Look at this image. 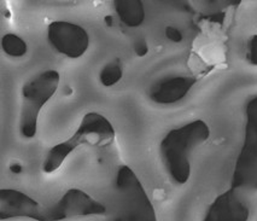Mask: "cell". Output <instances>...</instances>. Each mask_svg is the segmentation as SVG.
<instances>
[{
  "label": "cell",
  "mask_w": 257,
  "mask_h": 221,
  "mask_svg": "<svg viewBox=\"0 0 257 221\" xmlns=\"http://www.w3.org/2000/svg\"><path fill=\"white\" fill-rule=\"evenodd\" d=\"M250 208L239 195V190L229 187L209 205L203 221H249Z\"/></svg>",
  "instance_id": "cell-8"
},
{
  "label": "cell",
  "mask_w": 257,
  "mask_h": 221,
  "mask_svg": "<svg viewBox=\"0 0 257 221\" xmlns=\"http://www.w3.org/2000/svg\"><path fill=\"white\" fill-rule=\"evenodd\" d=\"M47 40L57 52L65 57L77 59L89 47L88 32L70 21H53L47 27Z\"/></svg>",
  "instance_id": "cell-6"
},
{
  "label": "cell",
  "mask_w": 257,
  "mask_h": 221,
  "mask_svg": "<svg viewBox=\"0 0 257 221\" xmlns=\"http://www.w3.org/2000/svg\"><path fill=\"white\" fill-rule=\"evenodd\" d=\"M197 83L193 76H174L155 83L149 97L157 104H174L184 99Z\"/></svg>",
  "instance_id": "cell-9"
},
{
  "label": "cell",
  "mask_w": 257,
  "mask_h": 221,
  "mask_svg": "<svg viewBox=\"0 0 257 221\" xmlns=\"http://www.w3.org/2000/svg\"><path fill=\"white\" fill-rule=\"evenodd\" d=\"M210 137V127L197 119L184 126L170 130L160 144L163 164L174 183L184 185L191 177V152Z\"/></svg>",
  "instance_id": "cell-1"
},
{
  "label": "cell",
  "mask_w": 257,
  "mask_h": 221,
  "mask_svg": "<svg viewBox=\"0 0 257 221\" xmlns=\"http://www.w3.org/2000/svg\"><path fill=\"white\" fill-rule=\"evenodd\" d=\"M10 172L15 173V174H20L22 172V166L20 163H14L10 166Z\"/></svg>",
  "instance_id": "cell-16"
},
{
  "label": "cell",
  "mask_w": 257,
  "mask_h": 221,
  "mask_svg": "<svg viewBox=\"0 0 257 221\" xmlns=\"http://www.w3.org/2000/svg\"><path fill=\"white\" fill-rule=\"evenodd\" d=\"M2 49L10 57H23L28 52V45L20 35L8 33L2 38Z\"/></svg>",
  "instance_id": "cell-11"
},
{
  "label": "cell",
  "mask_w": 257,
  "mask_h": 221,
  "mask_svg": "<svg viewBox=\"0 0 257 221\" xmlns=\"http://www.w3.org/2000/svg\"><path fill=\"white\" fill-rule=\"evenodd\" d=\"M246 59L250 64L257 67V34L252 35L249 41V49H247Z\"/></svg>",
  "instance_id": "cell-13"
},
{
  "label": "cell",
  "mask_w": 257,
  "mask_h": 221,
  "mask_svg": "<svg viewBox=\"0 0 257 221\" xmlns=\"http://www.w3.org/2000/svg\"><path fill=\"white\" fill-rule=\"evenodd\" d=\"M105 22L107 23V26H111L112 25V17L111 16H106L105 17Z\"/></svg>",
  "instance_id": "cell-17"
},
{
  "label": "cell",
  "mask_w": 257,
  "mask_h": 221,
  "mask_svg": "<svg viewBox=\"0 0 257 221\" xmlns=\"http://www.w3.org/2000/svg\"><path fill=\"white\" fill-rule=\"evenodd\" d=\"M115 186L122 208L121 221H157V214L144 185L131 167H118Z\"/></svg>",
  "instance_id": "cell-4"
},
{
  "label": "cell",
  "mask_w": 257,
  "mask_h": 221,
  "mask_svg": "<svg viewBox=\"0 0 257 221\" xmlns=\"http://www.w3.org/2000/svg\"><path fill=\"white\" fill-rule=\"evenodd\" d=\"M134 52L139 57H144L149 53V46L145 39H139L134 43Z\"/></svg>",
  "instance_id": "cell-15"
},
{
  "label": "cell",
  "mask_w": 257,
  "mask_h": 221,
  "mask_svg": "<svg viewBox=\"0 0 257 221\" xmlns=\"http://www.w3.org/2000/svg\"><path fill=\"white\" fill-rule=\"evenodd\" d=\"M115 137V128L105 116L94 112L87 113L83 115L79 127L69 139L53 145L50 149L44 160L43 172L51 174L61 168L64 161L79 146L88 144L103 148L111 144Z\"/></svg>",
  "instance_id": "cell-2"
},
{
  "label": "cell",
  "mask_w": 257,
  "mask_h": 221,
  "mask_svg": "<svg viewBox=\"0 0 257 221\" xmlns=\"http://www.w3.org/2000/svg\"><path fill=\"white\" fill-rule=\"evenodd\" d=\"M123 76V69L118 59H113L103 67L99 73V81L104 87H111L121 81Z\"/></svg>",
  "instance_id": "cell-12"
},
{
  "label": "cell",
  "mask_w": 257,
  "mask_h": 221,
  "mask_svg": "<svg viewBox=\"0 0 257 221\" xmlns=\"http://www.w3.org/2000/svg\"><path fill=\"white\" fill-rule=\"evenodd\" d=\"M164 34H166L167 39L172 41V43L179 44L184 40V35H182V33L179 31L178 28H175V27H172V26L167 27L166 31H164Z\"/></svg>",
  "instance_id": "cell-14"
},
{
  "label": "cell",
  "mask_w": 257,
  "mask_h": 221,
  "mask_svg": "<svg viewBox=\"0 0 257 221\" xmlns=\"http://www.w3.org/2000/svg\"><path fill=\"white\" fill-rule=\"evenodd\" d=\"M44 207L22 191L15 189L0 190V220L26 217L44 221Z\"/></svg>",
  "instance_id": "cell-7"
},
{
  "label": "cell",
  "mask_w": 257,
  "mask_h": 221,
  "mask_svg": "<svg viewBox=\"0 0 257 221\" xmlns=\"http://www.w3.org/2000/svg\"><path fill=\"white\" fill-rule=\"evenodd\" d=\"M59 82H61L59 71L49 69L33 77L23 85L20 133L25 139L31 140L37 136L39 114L45 104L55 95Z\"/></svg>",
  "instance_id": "cell-3"
},
{
  "label": "cell",
  "mask_w": 257,
  "mask_h": 221,
  "mask_svg": "<svg viewBox=\"0 0 257 221\" xmlns=\"http://www.w3.org/2000/svg\"><path fill=\"white\" fill-rule=\"evenodd\" d=\"M115 11L119 21L131 28L142 26L145 20V7L140 0H116Z\"/></svg>",
  "instance_id": "cell-10"
},
{
  "label": "cell",
  "mask_w": 257,
  "mask_h": 221,
  "mask_svg": "<svg viewBox=\"0 0 257 221\" xmlns=\"http://www.w3.org/2000/svg\"><path fill=\"white\" fill-rule=\"evenodd\" d=\"M106 208L103 203L93 198L85 191L69 189L56 203L44 208V221H63L76 216L104 215Z\"/></svg>",
  "instance_id": "cell-5"
}]
</instances>
